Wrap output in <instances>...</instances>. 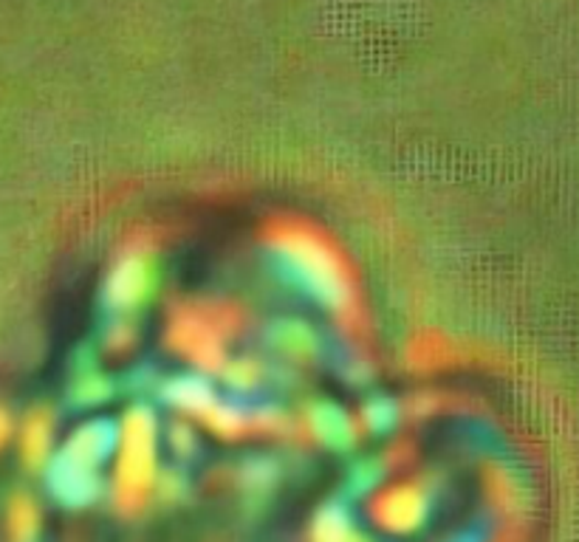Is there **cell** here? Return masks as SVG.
<instances>
[{"instance_id":"2","label":"cell","mask_w":579,"mask_h":542,"mask_svg":"<svg viewBox=\"0 0 579 542\" xmlns=\"http://www.w3.org/2000/svg\"><path fill=\"white\" fill-rule=\"evenodd\" d=\"M37 529V509L26 495H18L7 506V531L14 542H26Z\"/></svg>"},{"instance_id":"1","label":"cell","mask_w":579,"mask_h":542,"mask_svg":"<svg viewBox=\"0 0 579 542\" xmlns=\"http://www.w3.org/2000/svg\"><path fill=\"white\" fill-rule=\"evenodd\" d=\"M52 415L46 410H32L20 421V458L26 466H40L52 446Z\"/></svg>"},{"instance_id":"3","label":"cell","mask_w":579,"mask_h":542,"mask_svg":"<svg viewBox=\"0 0 579 542\" xmlns=\"http://www.w3.org/2000/svg\"><path fill=\"white\" fill-rule=\"evenodd\" d=\"M12 430H14L12 415H9L7 406L0 404V449H3V446H7V441H9V438H12Z\"/></svg>"}]
</instances>
